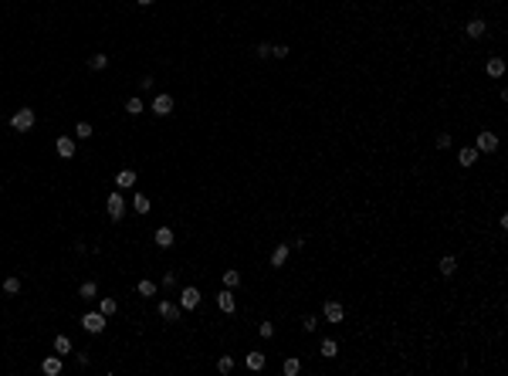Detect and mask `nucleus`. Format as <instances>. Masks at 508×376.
<instances>
[{"label":"nucleus","mask_w":508,"mask_h":376,"mask_svg":"<svg viewBox=\"0 0 508 376\" xmlns=\"http://www.w3.org/2000/svg\"><path fill=\"white\" fill-rule=\"evenodd\" d=\"M34 122H38L34 109H17V112H14V119H10L14 132H31V129H34Z\"/></svg>","instance_id":"f257e3e1"},{"label":"nucleus","mask_w":508,"mask_h":376,"mask_svg":"<svg viewBox=\"0 0 508 376\" xmlns=\"http://www.w3.org/2000/svg\"><path fill=\"white\" fill-rule=\"evenodd\" d=\"M105 210H109V221H115V224L126 217V200H122V193H119V190H112V193H109V200H105Z\"/></svg>","instance_id":"f03ea898"},{"label":"nucleus","mask_w":508,"mask_h":376,"mask_svg":"<svg viewBox=\"0 0 508 376\" xmlns=\"http://www.w3.org/2000/svg\"><path fill=\"white\" fill-rule=\"evenodd\" d=\"M105 325H109V319H105L102 312H85V315H81V329H85V332H92V336L105 332Z\"/></svg>","instance_id":"7ed1b4c3"},{"label":"nucleus","mask_w":508,"mask_h":376,"mask_svg":"<svg viewBox=\"0 0 508 376\" xmlns=\"http://www.w3.org/2000/svg\"><path fill=\"white\" fill-rule=\"evenodd\" d=\"M322 315H325L329 322H342V319H346V308H342V301L325 299V305H322Z\"/></svg>","instance_id":"20e7f679"},{"label":"nucleus","mask_w":508,"mask_h":376,"mask_svg":"<svg viewBox=\"0 0 508 376\" xmlns=\"http://www.w3.org/2000/svg\"><path fill=\"white\" fill-rule=\"evenodd\" d=\"M200 305V292L193 288V285H187V288H180V308H187V312H193Z\"/></svg>","instance_id":"39448f33"},{"label":"nucleus","mask_w":508,"mask_h":376,"mask_svg":"<svg viewBox=\"0 0 508 376\" xmlns=\"http://www.w3.org/2000/svg\"><path fill=\"white\" fill-rule=\"evenodd\" d=\"M474 150H478V152H495V150H498V136H495V132H488V129L478 132V143H474Z\"/></svg>","instance_id":"423d86ee"},{"label":"nucleus","mask_w":508,"mask_h":376,"mask_svg":"<svg viewBox=\"0 0 508 376\" xmlns=\"http://www.w3.org/2000/svg\"><path fill=\"white\" fill-rule=\"evenodd\" d=\"M55 150H58V156H61V159H72V156H75V139H72V136H58V139H55Z\"/></svg>","instance_id":"0eeeda50"},{"label":"nucleus","mask_w":508,"mask_h":376,"mask_svg":"<svg viewBox=\"0 0 508 376\" xmlns=\"http://www.w3.org/2000/svg\"><path fill=\"white\" fill-rule=\"evenodd\" d=\"M156 312H159V315H163V319H166V322H176V319H180V312H183V308H180V305H173V301H166V299H163V301H159V305H156Z\"/></svg>","instance_id":"6e6552de"},{"label":"nucleus","mask_w":508,"mask_h":376,"mask_svg":"<svg viewBox=\"0 0 508 376\" xmlns=\"http://www.w3.org/2000/svg\"><path fill=\"white\" fill-rule=\"evenodd\" d=\"M152 112L159 115V119L169 115V112H173V98H169V95H156V98H152Z\"/></svg>","instance_id":"1a4fd4ad"},{"label":"nucleus","mask_w":508,"mask_h":376,"mask_svg":"<svg viewBox=\"0 0 508 376\" xmlns=\"http://www.w3.org/2000/svg\"><path fill=\"white\" fill-rule=\"evenodd\" d=\"M217 308H220V312H227V315L237 308V301H234V292H230V288H224V292L217 295Z\"/></svg>","instance_id":"9d476101"},{"label":"nucleus","mask_w":508,"mask_h":376,"mask_svg":"<svg viewBox=\"0 0 508 376\" xmlns=\"http://www.w3.org/2000/svg\"><path fill=\"white\" fill-rule=\"evenodd\" d=\"M152 241H156V244H159L163 251H166V247H173V230H169V227H156Z\"/></svg>","instance_id":"9b49d317"},{"label":"nucleus","mask_w":508,"mask_h":376,"mask_svg":"<svg viewBox=\"0 0 508 376\" xmlns=\"http://www.w3.org/2000/svg\"><path fill=\"white\" fill-rule=\"evenodd\" d=\"M288 251H291V244H278L275 251H271V268H282L285 261H288Z\"/></svg>","instance_id":"f8f14e48"},{"label":"nucleus","mask_w":508,"mask_h":376,"mask_svg":"<svg viewBox=\"0 0 508 376\" xmlns=\"http://www.w3.org/2000/svg\"><path fill=\"white\" fill-rule=\"evenodd\" d=\"M464 31H468V38H485L488 24H485L481 17H474V20H468V27H464Z\"/></svg>","instance_id":"ddd939ff"},{"label":"nucleus","mask_w":508,"mask_h":376,"mask_svg":"<svg viewBox=\"0 0 508 376\" xmlns=\"http://www.w3.org/2000/svg\"><path fill=\"white\" fill-rule=\"evenodd\" d=\"M115 187H119V190L136 187V173H132V169H119V176H115Z\"/></svg>","instance_id":"4468645a"},{"label":"nucleus","mask_w":508,"mask_h":376,"mask_svg":"<svg viewBox=\"0 0 508 376\" xmlns=\"http://www.w3.org/2000/svg\"><path fill=\"white\" fill-rule=\"evenodd\" d=\"M41 370H44L48 376H58V373H61V356H58V353H55V356H48L44 363H41Z\"/></svg>","instance_id":"2eb2a0df"},{"label":"nucleus","mask_w":508,"mask_h":376,"mask_svg":"<svg viewBox=\"0 0 508 376\" xmlns=\"http://www.w3.org/2000/svg\"><path fill=\"white\" fill-rule=\"evenodd\" d=\"M485 72H488L491 78H502V75H505V61H502V58H488Z\"/></svg>","instance_id":"dca6fc26"},{"label":"nucleus","mask_w":508,"mask_h":376,"mask_svg":"<svg viewBox=\"0 0 508 376\" xmlns=\"http://www.w3.org/2000/svg\"><path fill=\"white\" fill-rule=\"evenodd\" d=\"M319 353H322L325 359H336V356H339V346H336V339H322Z\"/></svg>","instance_id":"f3484780"},{"label":"nucleus","mask_w":508,"mask_h":376,"mask_svg":"<svg viewBox=\"0 0 508 376\" xmlns=\"http://www.w3.org/2000/svg\"><path fill=\"white\" fill-rule=\"evenodd\" d=\"M437 268H440V275H444V278H451L454 271H457V258H451V254H447V258H440V264H437Z\"/></svg>","instance_id":"a211bd4d"},{"label":"nucleus","mask_w":508,"mask_h":376,"mask_svg":"<svg viewBox=\"0 0 508 376\" xmlns=\"http://www.w3.org/2000/svg\"><path fill=\"white\" fill-rule=\"evenodd\" d=\"M98 312L109 319V315H115V312H119V301H115V299H102V301H98Z\"/></svg>","instance_id":"6ab92c4d"},{"label":"nucleus","mask_w":508,"mask_h":376,"mask_svg":"<svg viewBox=\"0 0 508 376\" xmlns=\"http://www.w3.org/2000/svg\"><path fill=\"white\" fill-rule=\"evenodd\" d=\"M474 159H478V150H474V146L461 150V156H457V163H461V166H474Z\"/></svg>","instance_id":"aec40b11"},{"label":"nucleus","mask_w":508,"mask_h":376,"mask_svg":"<svg viewBox=\"0 0 508 376\" xmlns=\"http://www.w3.org/2000/svg\"><path fill=\"white\" fill-rule=\"evenodd\" d=\"M244 363H247V370H254V373H258V370H264V353H247Z\"/></svg>","instance_id":"412c9836"},{"label":"nucleus","mask_w":508,"mask_h":376,"mask_svg":"<svg viewBox=\"0 0 508 376\" xmlns=\"http://www.w3.org/2000/svg\"><path fill=\"white\" fill-rule=\"evenodd\" d=\"M132 210H136V214H146V210H149V197H146V193H136V197H132Z\"/></svg>","instance_id":"4be33fe9"},{"label":"nucleus","mask_w":508,"mask_h":376,"mask_svg":"<svg viewBox=\"0 0 508 376\" xmlns=\"http://www.w3.org/2000/svg\"><path fill=\"white\" fill-rule=\"evenodd\" d=\"M55 353H58V356L72 353V339H68V336H55Z\"/></svg>","instance_id":"5701e85b"},{"label":"nucleus","mask_w":508,"mask_h":376,"mask_svg":"<svg viewBox=\"0 0 508 376\" xmlns=\"http://www.w3.org/2000/svg\"><path fill=\"white\" fill-rule=\"evenodd\" d=\"M88 65H92L95 72H105V68H109V55H92V58H88Z\"/></svg>","instance_id":"b1692460"},{"label":"nucleus","mask_w":508,"mask_h":376,"mask_svg":"<svg viewBox=\"0 0 508 376\" xmlns=\"http://www.w3.org/2000/svg\"><path fill=\"white\" fill-rule=\"evenodd\" d=\"M298 370H301V363H298L295 356H288V359H285V366H282V373H285V376H295Z\"/></svg>","instance_id":"393cba45"},{"label":"nucleus","mask_w":508,"mask_h":376,"mask_svg":"<svg viewBox=\"0 0 508 376\" xmlns=\"http://www.w3.org/2000/svg\"><path fill=\"white\" fill-rule=\"evenodd\" d=\"M78 295H81V299H95V295H98V285H95V282H85L81 288H78Z\"/></svg>","instance_id":"a878e982"},{"label":"nucleus","mask_w":508,"mask_h":376,"mask_svg":"<svg viewBox=\"0 0 508 376\" xmlns=\"http://www.w3.org/2000/svg\"><path fill=\"white\" fill-rule=\"evenodd\" d=\"M136 292H139V295H146V299H152V295H156V285H152V282H146V278H143V282L136 285Z\"/></svg>","instance_id":"bb28decb"},{"label":"nucleus","mask_w":508,"mask_h":376,"mask_svg":"<svg viewBox=\"0 0 508 376\" xmlns=\"http://www.w3.org/2000/svg\"><path fill=\"white\" fill-rule=\"evenodd\" d=\"M126 112H129V115H139V112H143V102H139L136 95H132V98H126Z\"/></svg>","instance_id":"cd10ccee"},{"label":"nucleus","mask_w":508,"mask_h":376,"mask_svg":"<svg viewBox=\"0 0 508 376\" xmlns=\"http://www.w3.org/2000/svg\"><path fill=\"white\" fill-rule=\"evenodd\" d=\"M224 285H227V288H237V285H241V275H237L234 268H230V271H224Z\"/></svg>","instance_id":"c85d7f7f"},{"label":"nucleus","mask_w":508,"mask_h":376,"mask_svg":"<svg viewBox=\"0 0 508 376\" xmlns=\"http://www.w3.org/2000/svg\"><path fill=\"white\" fill-rule=\"evenodd\" d=\"M75 136H78V139H88V136H92V122H78Z\"/></svg>","instance_id":"c756f323"},{"label":"nucleus","mask_w":508,"mask_h":376,"mask_svg":"<svg viewBox=\"0 0 508 376\" xmlns=\"http://www.w3.org/2000/svg\"><path fill=\"white\" fill-rule=\"evenodd\" d=\"M3 292H7V295H17V292H20V278H7V282H3Z\"/></svg>","instance_id":"7c9ffc66"},{"label":"nucleus","mask_w":508,"mask_h":376,"mask_svg":"<svg viewBox=\"0 0 508 376\" xmlns=\"http://www.w3.org/2000/svg\"><path fill=\"white\" fill-rule=\"evenodd\" d=\"M217 370H220V373H230V370H234V359H230V356H220V359H217Z\"/></svg>","instance_id":"2f4dec72"},{"label":"nucleus","mask_w":508,"mask_h":376,"mask_svg":"<svg viewBox=\"0 0 508 376\" xmlns=\"http://www.w3.org/2000/svg\"><path fill=\"white\" fill-rule=\"evenodd\" d=\"M301 329H305V332H315V329H319V319H315V315H305V319H301Z\"/></svg>","instance_id":"473e14b6"},{"label":"nucleus","mask_w":508,"mask_h":376,"mask_svg":"<svg viewBox=\"0 0 508 376\" xmlns=\"http://www.w3.org/2000/svg\"><path fill=\"white\" fill-rule=\"evenodd\" d=\"M258 332H261V339H271V336H275V325H271V322H261Z\"/></svg>","instance_id":"72a5a7b5"},{"label":"nucleus","mask_w":508,"mask_h":376,"mask_svg":"<svg viewBox=\"0 0 508 376\" xmlns=\"http://www.w3.org/2000/svg\"><path fill=\"white\" fill-rule=\"evenodd\" d=\"M271 58H288V44H275L271 48Z\"/></svg>","instance_id":"f704fd0d"},{"label":"nucleus","mask_w":508,"mask_h":376,"mask_svg":"<svg viewBox=\"0 0 508 376\" xmlns=\"http://www.w3.org/2000/svg\"><path fill=\"white\" fill-rule=\"evenodd\" d=\"M447 146H451V136L440 132V136H437V150H447Z\"/></svg>","instance_id":"c9c22d12"},{"label":"nucleus","mask_w":508,"mask_h":376,"mask_svg":"<svg viewBox=\"0 0 508 376\" xmlns=\"http://www.w3.org/2000/svg\"><path fill=\"white\" fill-rule=\"evenodd\" d=\"M258 58H271V44H264V41H261V44H258Z\"/></svg>","instance_id":"e433bc0d"},{"label":"nucleus","mask_w":508,"mask_h":376,"mask_svg":"<svg viewBox=\"0 0 508 376\" xmlns=\"http://www.w3.org/2000/svg\"><path fill=\"white\" fill-rule=\"evenodd\" d=\"M136 3H139V7H149V3H152V0H136Z\"/></svg>","instance_id":"4c0bfd02"}]
</instances>
